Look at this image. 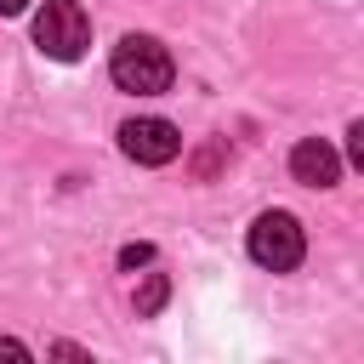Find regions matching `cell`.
Returning <instances> with one entry per match:
<instances>
[{"instance_id":"obj_1","label":"cell","mask_w":364,"mask_h":364,"mask_svg":"<svg viewBox=\"0 0 364 364\" xmlns=\"http://www.w3.org/2000/svg\"><path fill=\"white\" fill-rule=\"evenodd\" d=\"M108 74H114V85H119V91L154 97V91H165V85H171L176 63H171V51H165L154 34H125V40L114 46V57H108Z\"/></svg>"},{"instance_id":"obj_2","label":"cell","mask_w":364,"mask_h":364,"mask_svg":"<svg viewBox=\"0 0 364 364\" xmlns=\"http://www.w3.org/2000/svg\"><path fill=\"white\" fill-rule=\"evenodd\" d=\"M34 46L57 63H74L85 46H91V17L74 6V0H46L40 17H34Z\"/></svg>"},{"instance_id":"obj_3","label":"cell","mask_w":364,"mask_h":364,"mask_svg":"<svg viewBox=\"0 0 364 364\" xmlns=\"http://www.w3.org/2000/svg\"><path fill=\"white\" fill-rule=\"evenodd\" d=\"M307 239H301V222L290 210H262L256 228H250V256L267 267V273H290L301 262Z\"/></svg>"},{"instance_id":"obj_4","label":"cell","mask_w":364,"mask_h":364,"mask_svg":"<svg viewBox=\"0 0 364 364\" xmlns=\"http://www.w3.org/2000/svg\"><path fill=\"white\" fill-rule=\"evenodd\" d=\"M119 148H125V159H136V165H171V159L182 154V136H176L171 119L142 114V119H125V125H119Z\"/></svg>"},{"instance_id":"obj_5","label":"cell","mask_w":364,"mask_h":364,"mask_svg":"<svg viewBox=\"0 0 364 364\" xmlns=\"http://www.w3.org/2000/svg\"><path fill=\"white\" fill-rule=\"evenodd\" d=\"M290 176H296V182H307V188H336L341 159H336V148H330L324 136H307V142H296V148H290Z\"/></svg>"},{"instance_id":"obj_6","label":"cell","mask_w":364,"mask_h":364,"mask_svg":"<svg viewBox=\"0 0 364 364\" xmlns=\"http://www.w3.org/2000/svg\"><path fill=\"white\" fill-rule=\"evenodd\" d=\"M165 290H171V284H165V273H148V279H142V290H136V318L159 313V307H165Z\"/></svg>"},{"instance_id":"obj_7","label":"cell","mask_w":364,"mask_h":364,"mask_svg":"<svg viewBox=\"0 0 364 364\" xmlns=\"http://www.w3.org/2000/svg\"><path fill=\"white\" fill-rule=\"evenodd\" d=\"M142 262H154L148 245H125V250H119V267H142Z\"/></svg>"},{"instance_id":"obj_8","label":"cell","mask_w":364,"mask_h":364,"mask_svg":"<svg viewBox=\"0 0 364 364\" xmlns=\"http://www.w3.org/2000/svg\"><path fill=\"white\" fill-rule=\"evenodd\" d=\"M347 159H353V165H364V125H353V131H347Z\"/></svg>"},{"instance_id":"obj_9","label":"cell","mask_w":364,"mask_h":364,"mask_svg":"<svg viewBox=\"0 0 364 364\" xmlns=\"http://www.w3.org/2000/svg\"><path fill=\"white\" fill-rule=\"evenodd\" d=\"M0 358H11V364H28V347H23V341H11V336H0Z\"/></svg>"},{"instance_id":"obj_10","label":"cell","mask_w":364,"mask_h":364,"mask_svg":"<svg viewBox=\"0 0 364 364\" xmlns=\"http://www.w3.org/2000/svg\"><path fill=\"white\" fill-rule=\"evenodd\" d=\"M23 6H28V0H0V17H17Z\"/></svg>"}]
</instances>
